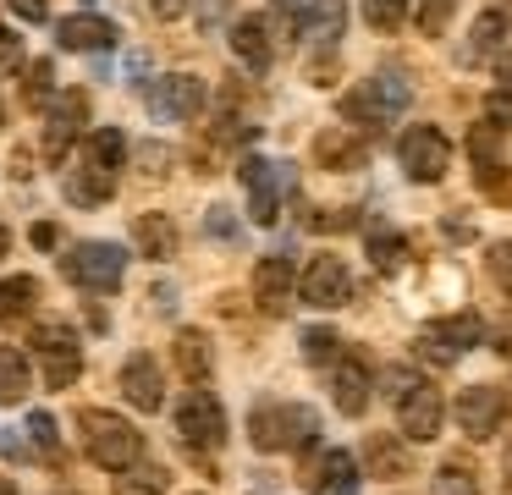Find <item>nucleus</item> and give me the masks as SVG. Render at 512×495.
Masks as SVG:
<instances>
[{
    "label": "nucleus",
    "instance_id": "24",
    "mask_svg": "<svg viewBox=\"0 0 512 495\" xmlns=\"http://www.w3.org/2000/svg\"><path fill=\"white\" fill-rule=\"evenodd\" d=\"M364 462L380 473V479H408L413 473V457L402 446V435H369L364 440Z\"/></svg>",
    "mask_w": 512,
    "mask_h": 495
},
{
    "label": "nucleus",
    "instance_id": "50",
    "mask_svg": "<svg viewBox=\"0 0 512 495\" xmlns=\"http://www.w3.org/2000/svg\"><path fill=\"white\" fill-rule=\"evenodd\" d=\"M298 6H303V0H276V11H281V17H298Z\"/></svg>",
    "mask_w": 512,
    "mask_h": 495
},
{
    "label": "nucleus",
    "instance_id": "7",
    "mask_svg": "<svg viewBox=\"0 0 512 495\" xmlns=\"http://www.w3.org/2000/svg\"><path fill=\"white\" fill-rule=\"evenodd\" d=\"M177 435L188 446V457H210L226 446V407L215 402V391H188L177 407Z\"/></svg>",
    "mask_w": 512,
    "mask_h": 495
},
{
    "label": "nucleus",
    "instance_id": "13",
    "mask_svg": "<svg viewBox=\"0 0 512 495\" xmlns=\"http://www.w3.org/2000/svg\"><path fill=\"white\" fill-rule=\"evenodd\" d=\"M501 418H507V391L501 385H468L457 396V429L468 440H490L501 429Z\"/></svg>",
    "mask_w": 512,
    "mask_h": 495
},
{
    "label": "nucleus",
    "instance_id": "21",
    "mask_svg": "<svg viewBox=\"0 0 512 495\" xmlns=\"http://www.w3.org/2000/svg\"><path fill=\"white\" fill-rule=\"evenodd\" d=\"M342 22H347V6H342V0H303V11H298V28L309 33L320 50H336V39H342Z\"/></svg>",
    "mask_w": 512,
    "mask_h": 495
},
{
    "label": "nucleus",
    "instance_id": "54",
    "mask_svg": "<svg viewBox=\"0 0 512 495\" xmlns=\"http://www.w3.org/2000/svg\"><path fill=\"white\" fill-rule=\"evenodd\" d=\"M501 495H512V479H507V490H501Z\"/></svg>",
    "mask_w": 512,
    "mask_h": 495
},
{
    "label": "nucleus",
    "instance_id": "18",
    "mask_svg": "<svg viewBox=\"0 0 512 495\" xmlns=\"http://www.w3.org/2000/svg\"><path fill=\"white\" fill-rule=\"evenodd\" d=\"M314 160H320L325 171H364L369 143L358 138L353 127H325L320 138H314Z\"/></svg>",
    "mask_w": 512,
    "mask_h": 495
},
{
    "label": "nucleus",
    "instance_id": "6",
    "mask_svg": "<svg viewBox=\"0 0 512 495\" xmlns=\"http://www.w3.org/2000/svg\"><path fill=\"white\" fill-rule=\"evenodd\" d=\"M61 275L83 292H116L127 275V253L116 242H72L67 259H61Z\"/></svg>",
    "mask_w": 512,
    "mask_h": 495
},
{
    "label": "nucleus",
    "instance_id": "22",
    "mask_svg": "<svg viewBox=\"0 0 512 495\" xmlns=\"http://www.w3.org/2000/svg\"><path fill=\"white\" fill-rule=\"evenodd\" d=\"M56 39H61V50H111V44H116V22L94 17V11H78V17H67L56 28Z\"/></svg>",
    "mask_w": 512,
    "mask_h": 495
},
{
    "label": "nucleus",
    "instance_id": "43",
    "mask_svg": "<svg viewBox=\"0 0 512 495\" xmlns=\"http://www.w3.org/2000/svg\"><path fill=\"white\" fill-rule=\"evenodd\" d=\"M0 66H6V72H17V66H23V39H17L6 22H0Z\"/></svg>",
    "mask_w": 512,
    "mask_h": 495
},
{
    "label": "nucleus",
    "instance_id": "14",
    "mask_svg": "<svg viewBox=\"0 0 512 495\" xmlns=\"http://www.w3.org/2000/svg\"><path fill=\"white\" fill-rule=\"evenodd\" d=\"M369 363L358 358V352H342V363H331V402L342 418H364L369 407Z\"/></svg>",
    "mask_w": 512,
    "mask_h": 495
},
{
    "label": "nucleus",
    "instance_id": "35",
    "mask_svg": "<svg viewBox=\"0 0 512 495\" xmlns=\"http://www.w3.org/2000/svg\"><path fill=\"white\" fill-rule=\"evenodd\" d=\"M28 341H34L39 358H45V352H78V330L61 325V319H39L34 336H28Z\"/></svg>",
    "mask_w": 512,
    "mask_h": 495
},
{
    "label": "nucleus",
    "instance_id": "39",
    "mask_svg": "<svg viewBox=\"0 0 512 495\" xmlns=\"http://www.w3.org/2000/svg\"><path fill=\"white\" fill-rule=\"evenodd\" d=\"M430 495H479L474 468H463V462H441V473H435Z\"/></svg>",
    "mask_w": 512,
    "mask_h": 495
},
{
    "label": "nucleus",
    "instance_id": "42",
    "mask_svg": "<svg viewBox=\"0 0 512 495\" xmlns=\"http://www.w3.org/2000/svg\"><path fill=\"white\" fill-rule=\"evenodd\" d=\"M474 176H479V193H485V198L512 204V171H507V165H485V171H474Z\"/></svg>",
    "mask_w": 512,
    "mask_h": 495
},
{
    "label": "nucleus",
    "instance_id": "26",
    "mask_svg": "<svg viewBox=\"0 0 512 495\" xmlns=\"http://www.w3.org/2000/svg\"><path fill=\"white\" fill-rule=\"evenodd\" d=\"M133 242L144 248V259H171L177 253V226H171V215H138L133 220Z\"/></svg>",
    "mask_w": 512,
    "mask_h": 495
},
{
    "label": "nucleus",
    "instance_id": "55",
    "mask_svg": "<svg viewBox=\"0 0 512 495\" xmlns=\"http://www.w3.org/2000/svg\"><path fill=\"white\" fill-rule=\"evenodd\" d=\"M507 462H512V457H507Z\"/></svg>",
    "mask_w": 512,
    "mask_h": 495
},
{
    "label": "nucleus",
    "instance_id": "30",
    "mask_svg": "<svg viewBox=\"0 0 512 495\" xmlns=\"http://www.w3.org/2000/svg\"><path fill=\"white\" fill-rule=\"evenodd\" d=\"M402 259H408V248H402V237L391 226H369V264H375L380 275H397Z\"/></svg>",
    "mask_w": 512,
    "mask_h": 495
},
{
    "label": "nucleus",
    "instance_id": "2",
    "mask_svg": "<svg viewBox=\"0 0 512 495\" xmlns=\"http://www.w3.org/2000/svg\"><path fill=\"white\" fill-rule=\"evenodd\" d=\"M248 440L259 451H309L320 440V413L303 402H265L248 413Z\"/></svg>",
    "mask_w": 512,
    "mask_h": 495
},
{
    "label": "nucleus",
    "instance_id": "17",
    "mask_svg": "<svg viewBox=\"0 0 512 495\" xmlns=\"http://www.w3.org/2000/svg\"><path fill=\"white\" fill-rule=\"evenodd\" d=\"M254 303L265 314H287V303H292V259L287 253H265L254 264Z\"/></svg>",
    "mask_w": 512,
    "mask_h": 495
},
{
    "label": "nucleus",
    "instance_id": "53",
    "mask_svg": "<svg viewBox=\"0 0 512 495\" xmlns=\"http://www.w3.org/2000/svg\"><path fill=\"white\" fill-rule=\"evenodd\" d=\"M0 127H6V105H0Z\"/></svg>",
    "mask_w": 512,
    "mask_h": 495
},
{
    "label": "nucleus",
    "instance_id": "52",
    "mask_svg": "<svg viewBox=\"0 0 512 495\" xmlns=\"http://www.w3.org/2000/svg\"><path fill=\"white\" fill-rule=\"evenodd\" d=\"M6 248H12V237H6V226H0V259H6Z\"/></svg>",
    "mask_w": 512,
    "mask_h": 495
},
{
    "label": "nucleus",
    "instance_id": "15",
    "mask_svg": "<svg viewBox=\"0 0 512 495\" xmlns=\"http://www.w3.org/2000/svg\"><path fill=\"white\" fill-rule=\"evenodd\" d=\"M122 396L138 407V413H160L166 407V380H160V363L149 352H133L122 363Z\"/></svg>",
    "mask_w": 512,
    "mask_h": 495
},
{
    "label": "nucleus",
    "instance_id": "10",
    "mask_svg": "<svg viewBox=\"0 0 512 495\" xmlns=\"http://www.w3.org/2000/svg\"><path fill=\"white\" fill-rule=\"evenodd\" d=\"M298 297L309 308H342L347 297H353L347 259H336V253H314V259L303 264V275H298Z\"/></svg>",
    "mask_w": 512,
    "mask_h": 495
},
{
    "label": "nucleus",
    "instance_id": "40",
    "mask_svg": "<svg viewBox=\"0 0 512 495\" xmlns=\"http://www.w3.org/2000/svg\"><path fill=\"white\" fill-rule=\"evenodd\" d=\"M485 270H490V281L512 297V237H501V242H490V248H485Z\"/></svg>",
    "mask_w": 512,
    "mask_h": 495
},
{
    "label": "nucleus",
    "instance_id": "23",
    "mask_svg": "<svg viewBox=\"0 0 512 495\" xmlns=\"http://www.w3.org/2000/svg\"><path fill=\"white\" fill-rule=\"evenodd\" d=\"M67 198L78 209H94V204H105V198L116 193V171H105V165H94V160H83L78 171H67Z\"/></svg>",
    "mask_w": 512,
    "mask_h": 495
},
{
    "label": "nucleus",
    "instance_id": "47",
    "mask_svg": "<svg viewBox=\"0 0 512 495\" xmlns=\"http://www.w3.org/2000/svg\"><path fill=\"white\" fill-rule=\"evenodd\" d=\"M496 94H507V99H512V50H501V55H496Z\"/></svg>",
    "mask_w": 512,
    "mask_h": 495
},
{
    "label": "nucleus",
    "instance_id": "19",
    "mask_svg": "<svg viewBox=\"0 0 512 495\" xmlns=\"http://www.w3.org/2000/svg\"><path fill=\"white\" fill-rule=\"evenodd\" d=\"M512 39V17L507 11H485V17H474V28H468V44L457 50V61L463 66H479L490 61V55H501Z\"/></svg>",
    "mask_w": 512,
    "mask_h": 495
},
{
    "label": "nucleus",
    "instance_id": "45",
    "mask_svg": "<svg viewBox=\"0 0 512 495\" xmlns=\"http://www.w3.org/2000/svg\"><path fill=\"white\" fill-rule=\"evenodd\" d=\"M204 226H210V237H232V231H237V220H232V209H226V204H215L210 209V215H204Z\"/></svg>",
    "mask_w": 512,
    "mask_h": 495
},
{
    "label": "nucleus",
    "instance_id": "12",
    "mask_svg": "<svg viewBox=\"0 0 512 495\" xmlns=\"http://www.w3.org/2000/svg\"><path fill=\"white\" fill-rule=\"evenodd\" d=\"M204 99H210V88H204V77H193V72H171V77H160V83L149 88V110H155L160 121H193L204 110Z\"/></svg>",
    "mask_w": 512,
    "mask_h": 495
},
{
    "label": "nucleus",
    "instance_id": "28",
    "mask_svg": "<svg viewBox=\"0 0 512 495\" xmlns=\"http://www.w3.org/2000/svg\"><path fill=\"white\" fill-rule=\"evenodd\" d=\"M28 380H34V369H28V352L0 347V402H23V396H28Z\"/></svg>",
    "mask_w": 512,
    "mask_h": 495
},
{
    "label": "nucleus",
    "instance_id": "56",
    "mask_svg": "<svg viewBox=\"0 0 512 495\" xmlns=\"http://www.w3.org/2000/svg\"><path fill=\"white\" fill-rule=\"evenodd\" d=\"M199 495H204V490H199Z\"/></svg>",
    "mask_w": 512,
    "mask_h": 495
},
{
    "label": "nucleus",
    "instance_id": "38",
    "mask_svg": "<svg viewBox=\"0 0 512 495\" xmlns=\"http://www.w3.org/2000/svg\"><path fill=\"white\" fill-rule=\"evenodd\" d=\"M364 22L375 33H397L408 22V0H364Z\"/></svg>",
    "mask_w": 512,
    "mask_h": 495
},
{
    "label": "nucleus",
    "instance_id": "49",
    "mask_svg": "<svg viewBox=\"0 0 512 495\" xmlns=\"http://www.w3.org/2000/svg\"><path fill=\"white\" fill-rule=\"evenodd\" d=\"M28 237H34V248H56V242H61V237H56V226H50V220H39V226L28 231Z\"/></svg>",
    "mask_w": 512,
    "mask_h": 495
},
{
    "label": "nucleus",
    "instance_id": "37",
    "mask_svg": "<svg viewBox=\"0 0 512 495\" xmlns=\"http://www.w3.org/2000/svg\"><path fill=\"white\" fill-rule=\"evenodd\" d=\"M39 363H45V385H50V391H67V385L83 374V352H45Z\"/></svg>",
    "mask_w": 512,
    "mask_h": 495
},
{
    "label": "nucleus",
    "instance_id": "5",
    "mask_svg": "<svg viewBox=\"0 0 512 495\" xmlns=\"http://www.w3.org/2000/svg\"><path fill=\"white\" fill-rule=\"evenodd\" d=\"M237 182H243V193H248V220H254V226H276L281 193L292 187V165L265 160V154H248V160L237 165Z\"/></svg>",
    "mask_w": 512,
    "mask_h": 495
},
{
    "label": "nucleus",
    "instance_id": "34",
    "mask_svg": "<svg viewBox=\"0 0 512 495\" xmlns=\"http://www.w3.org/2000/svg\"><path fill=\"white\" fill-rule=\"evenodd\" d=\"M116 495H166V468L160 462H138L116 479Z\"/></svg>",
    "mask_w": 512,
    "mask_h": 495
},
{
    "label": "nucleus",
    "instance_id": "20",
    "mask_svg": "<svg viewBox=\"0 0 512 495\" xmlns=\"http://www.w3.org/2000/svg\"><path fill=\"white\" fill-rule=\"evenodd\" d=\"M232 55L248 72H265L276 61V44H270V22L265 17H237L232 22Z\"/></svg>",
    "mask_w": 512,
    "mask_h": 495
},
{
    "label": "nucleus",
    "instance_id": "8",
    "mask_svg": "<svg viewBox=\"0 0 512 495\" xmlns=\"http://www.w3.org/2000/svg\"><path fill=\"white\" fill-rule=\"evenodd\" d=\"M397 165L413 176V182H441L446 176V165H452V143H446V132L441 127H408L397 138Z\"/></svg>",
    "mask_w": 512,
    "mask_h": 495
},
{
    "label": "nucleus",
    "instance_id": "11",
    "mask_svg": "<svg viewBox=\"0 0 512 495\" xmlns=\"http://www.w3.org/2000/svg\"><path fill=\"white\" fill-rule=\"evenodd\" d=\"M83 127H89V94H83V88H67L45 116V160L50 165L67 160V149L83 138Z\"/></svg>",
    "mask_w": 512,
    "mask_h": 495
},
{
    "label": "nucleus",
    "instance_id": "3",
    "mask_svg": "<svg viewBox=\"0 0 512 495\" xmlns=\"http://www.w3.org/2000/svg\"><path fill=\"white\" fill-rule=\"evenodd\" d=\"M413 88L402 83V77L380 72V77H364V83H353L342 99H336V116L347 121L353 132H369V127H386V121H397L402 110H408Z\"/></svg>",
    "mask_w": 512,
    "mask_h": 495
},
{
    "label": "nucleus",
    "instance_id": "32",
    "mask_svg": "<svg viewBox=\"0 0 512 495\" xmlns=\"http://www.w3.org/2000/svg\"><path fill=\"white\" fill-rule=\"evenodd\" d=\"M23 105H34V110L56 105V66H50V61H28V72H23Z\"/></svg>",
    "mask_w": 512,
    "mask_h": 495
},
{
    "label": "nucleus",
    "instance_id": "46",
    "mask_svg": "<svg viewBox=\"0 0 512 495\" xmlns=\"http://www.w3.org/2000/svg\"><path fill=\"white\" fill-rule=\"evenodd\" d=\"M6 6H12V17H23V22H45L50 17L45 0H6Z\"/></svg>",
    "mask_w": 512,
    "mask_h": 495
},
{
    "label": "nucleus",
    "instance_id": "29",
    "mask_svg": "<svg viewBox=\"0 0 512 495\" xmlns=\"http://www.w3.org/2000/svg\"><path fill=\"white\" fill-rule=\"evenodd\" d=\"M83 160L105 165V171H122V160H127V138H122V127H94V132H89V143H83Z\"/></svg>",
    "mask_w": 512,
    "mask_h": 495
},
{
    "label": "nucleus",
    "instance_id": "44",
    "mask_svg": "<svg viewBox=\"0 0 512 495\" xmlns=\"http://www.w3.org/2000/svg\"><path fill=\"white\" fill-rule=\"evenodd\" d=\"M485 121H490V127H501V132H507V127H512V99L490 88V99H485Z\"/></svg>",
    "mask_w": 512,
    "mask_h": 495
},
{
    "label": "nucleus",
    "instance_id": "1",
    "mask_svg": "<svg viewBox=\"0 0 512 495\" xmlns=\"http://www.w3.org/2000/svg\"><path fill=\"white\" fill-rule=\"evenodd\" d=\"M78 429H83V451H89L94 468L127 473V468L144 462V435H138V424H127L122 413H111V407H83Z\"/></svg>",
    "mask_w": 512,
    "mask_h": 495
},
{
    "label": "nucleus",
    "instance_id": "27",
    "mask_svg": "<svg viewBox=\"0 0 512 495\" xmlns=\"http://www.w3.org/2000/svg\"><path fill=\"white\" fill-rule=\"evenodd\" d=\"M39 303V281L34 275H6L0 281V325H17V319H28Z\"/></svg>",
    "mask_w": 512,
    "mask_h": 495
},
{
    "label": "nucleus",
    "instance_id": "48",
    "mask_svg": "<svg viewBox=\"0 0 512 495\" xmlns=\"http://www.w3.org/2000/svg\"><path fill=\"white\" fill-rule=\"evenodd\" d=\"M182 11H188V0H149V17H160V22L182 17Z\"/></svg>",
    "mask_w": 512,
    "mask_h": 495
},
{
    "label": "nucleus",
    "instance_id": "36",
    "mask_svg": "<svg viewBox=\"0 0 512 495\" xmlns=\"http://www.w3.org/2000/svg\"><path fill=\"white\" fill-rule=\"evenodd\" d=\"M28 440H34V451L45 462H56V468L67 462V457H61V435H56V418H50V413H28Z\"/></svg>",
    "mask_w": 512,
    "mask_h": 495
},
{
    "label": "nucleus",
    "instance_id": "25",
    "mask_svg": "<svg viewBox=\"0 0 512 495\" xmlns=\"http://www.w3.org/2000/svg\"><path fill=\"white\" fill-rule=\"evenodd\" d=\"M171 352H177V369H182V380H193V385H204L210 380V336L204 330H177V341H171Z\"/></svg>",
    "mask_w": 512,
    "mask_h": 495
},
{
    "label": "nucleus",
    "instance_id": "51",
    "mask_svg": "<svg viewBox=\"0 0 512 495\" xmlns=\"http://www.w3.org/2000/svg\"><path fill=\"white\" fill-rule=\"evenodd\" d=\"M0 495H17V484H12V479H6V473H0Z\"/></svg>",
    "mask_w": 512,
    "mask_h": 495
},
{
    "label": "nucleus",
    "instance_id": "31",
    "mask_svg": "<svg viewBox=\"0 0 512 495\" xmlns=\"http://www.w3.org/2000/svg\"><path fill=\"white\" fill-rule=\"evenodd\" d=\"M342 347H347V341L336 336L331 325H309V330H303V358H309L314 369H331V363H342Z\"/></svg>",
    "mask_w": 512,
    "mask_h": 495
},
{
    "label": "nucleus",
    "instance_id": "33",
    "mask_svg": "<svg viewBox=\"0 0 512 495\" xmlns=\"http://www.w3.org/2000/svg\"><path fill=\"white\" fill-rule=\"evenodd\" d=\"M501 138H507V132L479 116L474 127H468V160H474L479 171H485V165H501Z\"/></svg>",
    "mask_w": 512,
    "mask_h": 495
},
{
    "label": "nucleus",
    "instance_id": "41",
    "mask_svg": "<svg viewBox=\"0 0 512 495\" xmlns=\"http://www.w3.org/2000/svg\"><path fill=\"white\" fill-rule=\"evenodd\" d=\"M452 11H457V0H419V28H424V39H441L446 22H452Z\"/></svg>",
    "mask_w": 512,
    "mask_h": 495
},
{
    "label": "nucleus",
    "instance_id": "4",
    "mask_svg": "<svg viewBox=\"0 0 512 495\" xmlns=\"http://www.w3.org/2000/svg\"><path fill=\"white\" fill-rule=\"evenodd\" d=\"M391 402H397V429L402 440H435L446 424V402L430 380H413V374H391Z\"/></svg>",
    "mask_w": 512,
    "mask_h": 495
},
{
    "label": "nucleus",
    "instance_id": "16",
    "mask_svg": "<svg viewBox=\"0 0 512 495\" xmlns=\"http://www.w3.org/2000/svg\"><path fill=\"white\" fill-rule=\"evenodd\" d=\"M303 484H309L314 495H358V462L353 451H320V457L303 468Z\"/></svg>",
    "mask_w": 512,
    "mask_h": 495
},
{
    "label": "nucleus",
    "instance_id": "9",
    "mask_svg": "<svg viewBox=\"0 0 512 495\" xmlns=\"http://www.w3.org/2000/svg\"><path fill=\"white\" fill-rule=\"evenodd\" d=\"M479 336H485V325H479V314H452V319H430V325L419 330V358H430V363H457L468 347H479Z\"/></svg>",
    "mask_w": 512,
    "mask_h": 495
}]
</instances>
